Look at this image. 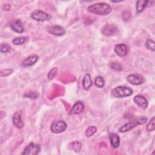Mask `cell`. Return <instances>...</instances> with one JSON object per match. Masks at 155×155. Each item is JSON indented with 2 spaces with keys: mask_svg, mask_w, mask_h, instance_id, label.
Listing matches in <instances>:
<instances>
[{
  "mask_svg": "<svg viewBox=\"0 0 155 155\" xmlns=\"http://www.w3.org/2000/svg\"><path fill=\"white\" fill-rule=\"evenodd\" d=\"M110 143L114 148H117L120 145V137L119 135L115 133H111L109 136Z\"/></svg>",
  "mask_w": 155,
  "mask_h": 155,
  "instance_id": "16",
  "label": "cell"
},
{
  "mask_svg": "<svg viewBox=\"0 0 155 155\" xmlns=\"http://www.w3.org/2000/svg\"><path fill=\"white\" fill-rule=\"evenodd\" d=\"M31 17L33 19L37 21H49L51 18L50 15L41 10H36L33 12L31 14Z\"/></svg>",
  "mask_w": 155,
  "mask_h": 155,
  "instance_id": "5",
  "label": "cell"
},
{
  "mask_svg": "<svg viewBox=\"0 0 155 155\" xmlns=\"http://www.w3.org/2000/svg\"><path fill=\"white\" fill-rule=\"evenodd\" d=\"M41 150V147L39 145L35 143L34 142L30 143L21 153V154L24 155H36Z\"/></svg>",
  "mask_w": 155,
  "mask_h": 155,
  "instance_id": "6",
  "label": "cell"
},
{
  "mask_svg": "<svg viewBox=\"0 0 155 155\" xmlns=\"http://www.w3.org/2000/svg\"><path fill=\"white\" fill-rule=\"evenodd\" d=\"M27 41V38L25 36H18L14 38L12 41V42L16 45H22L25 44Z\"/></svg>",
  "mask_w": 155,
  "mask_h": 155,
  "instance_id": "19",
  "label": "cell"
},
{
  "mask_svg": "<svg viewBox=\"0 0 155 155\" xmlns=\"http://www.w3.org/2000/svg\"><path fill=\"white\" fill-rule=\"evenodd\" d=\"M84 105L81 101H76L73 105V107L71 108L70 111L68 112V114L74 115L79 114L84 111Z\"/></svg>",
  "mask_w": 155,
  "mask_h": 155,
  "instance_id": "12",
  "label": "cell"
},
{
  "mask_svg": "<svg viewBox=\"0 0 155 155\" xmlns=\"http://www.w3.org/2000/svg\"><path fill=\"white\" fill-rule=\"evenodd\" d=\"M147 118L146 117L142 116L140 117H137L136 119H134L130 122H128L127 124H125L124 125L121 126L119 128V131H120L121 133L127 132V131L132 130L134 127H137L138 125H142V124H145L147 122Z\"/></svg>",
  "mask_w": 155,
  "mask_h": 155,
  "instance_id": "2",
  "label": "cell"
},
{
  "mask_svg": "<svg viewBox=\"0 0 155 155\" xmlns=\"http://www.w3.org/2000/svg\"><path fill=\"white\" fill-rule=\"evenodd\" d=\"M87 10L94 14L105 16L111 12L112 8L110 5L107 3L99 2L89 5L87 7Z\"/></svg>",
  "mask_w": 155,
  "mask_h": 155,
  "instance_id": "1",
  "label": "cell"
},
{
  "mask_svg": "<svg viewBox=\"0 0 155 155\" xmlns=\"http://www.w3.org/2000/svg\"><path fill=\"white\" fill-rule=\"evenodd\" d=\"M111 68L116 71H121L122 70V67L119 62H113L111 64Z\"/></svg>",
  "mask_w": 155,
  "mask_h": 155,
  "instance_id": "27",
  "label": "cell"
},
{
  "mask_svg": "<svg viewBox=\"0 0 155 155\" xmlns=\"http://www.w3.org/2000/svg\"><path fill=\"white\" fill-rule=\"evenodd\" d=\"M155 128V117L153 116L150 121L147 125V130L148 131H153L154 130Z\"/></svg>",
  "mask_w": 155,
  "mask_h": 155,
  "instance_id": "23",
  "label": "cell"
},
{
  "mask_svg": "<svg viewBox=\"0 0 155 155\" xmlns=\"http://www.w3.org/2000/svg\"><path fill=\"white\" fill-rule=\"evenodd\" d=\"M67 124L62 120H54L52 122L50 126V130L52 133L55 134L61 133L65 131L67 129Z\"/></svg>",
  "mask_w": 155,
  "mask_h": 155,
  "instance_id": "4",
  "label": "cell"
},
{
  "mask_svg": "<svg viewBox=\"0 0 155 155\" xmlns=\"http://www.w3.org/2000/svg\"><path fill=\"white\" fill-rule=\"evenodd\" d=\"M128 47L124 44H117L114 47V52L120 57L125 56L128 53Z\"/></svg>",
  "mask_w": 155,
  "mask_h": 155,
  "instance_id": "14",
  "label": "cell"
},
{
  "mask_svg": "<svg viewBox=\"0 0 155 155\" xmlns=\"http://www.w3.org/2000/svg\"><path fill=\"white\" fill-rule=\"evenodd\" d=\"M12 122L13 125L18 128L20 129L24 127V122L22 120L21 111H18L14 113L12 117Z\"/></svg>",
  "mask_w": 155,
  "mask_h": 155,
  "instance_id": "9",
  "label": "cell"
},
{
  "mask_svg": "<svg viewBox=\"0 0 155 155\" xmlns=\"http://www.w3.org/2000/svg\"><path fill=\"white\" fill-rule=\"evenodd\" d=\"M25 97H28L31 99H36L38 97V93L37 91H29L24 94Z\"/></svg>",
  "mask_w": 155,
  "mask_h": 155,
  "instance_id": "25",
  "label": "cell"
},
{
  "mask_svg": "<svg viewBox=\"0 0 155 155\" xmlns=\"http://www.w3.org/2000/svg\"><path fill=\"white\" fill-rule=\"evenodd\" d=\"M10 50V46L7 43H1L0 46V51L1 53H7Z\"/></svg>",
  "mask_w": 155,
  "mask_h": 155,
  "instance_id": "24",
  "label": "cell"
},
{
  "mask_svg": "<svg viewBox=\"0 0 155 155\" xmlns=\"http://www.w3.org/2000/svg\"><path fill=\"white\" fill-rule=\"evenodd\" d=\"M133 90L130 87L125 86H118L111 90V95L116 98L125 97L133 94Z\"/></svg>",
  "mask_w": 155,
  "mask_h": 155,
  "instance_id": "3",
  "label": "cell"
},
{
  "mask_svg": "<svg viewBox=\"0 0 155 155\" xmlns=\"http://www.w3.org/2000/svg\"><path fill=\"white\" fill-rule=\"evenodd\" d=\"M47 31L50 34L55 35V36H62L65 33V31L64 27L61 25H58L49 26L47 28Z\"/></svg>",
  "mask_w": 155,
  "mask_h": 155,
  "instance_id": "10",
  "label": "cell"
},
{
  "mask_svg": "<svg viewBox=\"0 0 155 155\" xmlns=\"http://www.w3.org/2000/svg\"><path fill=\"white\" fill-rule=\"evenodd\" d=\"M71 143L73 145H71L70 144L69 145V146H71V147H72V148H70V149L73 150L74 151H76V152H78V151H79L80 150V149H81V147H78V146H81V144L80 142H72V143Z\"/></svg>",
  "mask_w": 155,
  "mask_h": 155,
  "instance_id": "28",
  "label": "cell"
},
{
  "mask_svg": "<svg viewBox=\"0 0 155 155\" xmlns=\"http://www.w3.org/2000/svg\"><path fill=\"white\" fill-rule=\"evenodd\" d=\"M127 81L132 85H139L140 84H142L145 81V79L143 76L140 74H131L127 76Z\"/></svg>",
  "mask_w": 155,
  "mask_h": 155,
  "instance_id": "8",
  "label": "cell"
},
{
  "mask_svg": "<svg viewBox=\"0 0 155 155\" xmlns=\"http://www.w3.org/2000/svg\"><path fill=\"white\" fill-rule=\"evenodd\" d=\"M13 72V70L11 69V68L2 70L0 72V76H1V77H6V76H8V75L11 74Z\"/></svg>",
  "mask_w": 155,
  "mask_h": 155,
  "instance_id": "26",
  "label": "cell"
},
{
  "mask_svg": "<svg viewBox=\"0 0 155 155\" xmlns=\"http://www.w3.org/2000/svg\"><path fill=\"white\" fill-rule=\"evenodd\" d=\"M38 56L36 54L30 55L25 58L21 62V66L27 67L34 65L38 60Z\"/></svg>",
  "mask_w": 155,
  "mask_h": 155,
  "instance_id": "13",
  "label": "cell"
},
{
  "mask_svg": "<svg viewBox=\"0 0 155 155\" xmlns=\"http://www.w3.org/2000/svg\"><path fill=\"white\" fill-rule=\"evenodd\" d=\"M95 85L98 88H103L105 85V81L103 77L101 76H97L94 79Z\"/></svg>",
  "mask_w": 155,
  "mask_h": 155,
  "instance_id": "20",
  "label": "cell"
},
{
  "mask_svg": "<svg viewBox=\"0 0 155 155\" xmlns=\"http://www.w3.org/2000/svg\"><path fill=\"white\" fill-rule=\"evenodd\" d=\"M118 31L117 27L113 24H105L101 30V33L107 36H113L116 34Z\"/></svg>",
  "mask_w": 155,
  "mask_h": 155,
  "instance_id": "7",
  "label": "cell"
},
{
  "mask_svg": "<svg viewBox=\"0 0 155 155\" xmlns=\"http://www.w3.org/2000/svg\"><path fill=\"white\" fill-rule=\"evenodd\" d=\"M93 84L92 79L90 74L87 73L85 75L82 80V86L85 90H88Z\"/></svg>",
  "mask_w": 155,
  "mask_h": 155,
  "instance_id": "17",
  "label": "cell"
},
{
  "mask_svg": "<svg viewBox=\"0 0 155 155\" xmlns=\"http://www.w3.org/2000/svg\"><path fill=\"white\" fill-rule=\"evenodd\" d=\"M10 27L13 31L19 33H21L24 31V27L22 21L19 19H17L13 21L10 24Z\"/></svg>",
  "mask_w": 155,
  "mask_h": 155,
  "instance_id": "15",
  "label": "cell"
},
{
  "mask_svg": "<svg viewBox=\"0 0 155 155\" xmlns=\"http://www.w3.org/2000/svg\"><path fill=\"white\" fill-rule=\"evenodd\" d=\"M133 101L138 107L143 110H145L148 107V101L147 99L142 95L138 94L135 96L133 98Z\"/></svg>",
  "mask_w": 155,
  "mask_h": 155,
  "instance_id": "11",
  "label": "cell"
},
{
  "mask_svg": "<svg viewBox=\"0 0 155 155\" xmlns=\"http://www.w3.org/2000/svg\"><path fill=\"white\" fill-rule=\"evenodd\" d=\"M97 131V128L95 126H90L85 130V136L87 137L92 136Z\"/></svg>",
  "mask_w": 155,
  "mask_h": 155,
  "instance_id": "21",
  "label": "cell"
},
{
  "mask_svg": "<svg viewBox=\"0 0 155 155\" xmlns=\"http://www.w3.org/2000/svg\"><path fill=\"white\" fill-rule=\"evenodd\" d=\"M146 48L148 50H150L152 51H154L155 50V44L154 42L150 39H147L146 42H145V44Z\"/></svg>",
  "mask_w": 155,
  "mask_h": 155,
  "instance_id": "22",
  "label": "cell"
},
{
  "mask_svg": "<svg viewBox=\"0 0 155 155\" xmlns=\"http://www.w3.org/2000/svg\"><path fill=\"white\" fill-rule=\"evenodd\" d=\"M148 1L145 0H139L136 2V11L137 13H141L145 8L148 6Z\"/></svg>",
  "mask_w": 155,
  "mask_h": 155,
  "instance_id": "18",
  "label": "cell"
}]
</instances>
